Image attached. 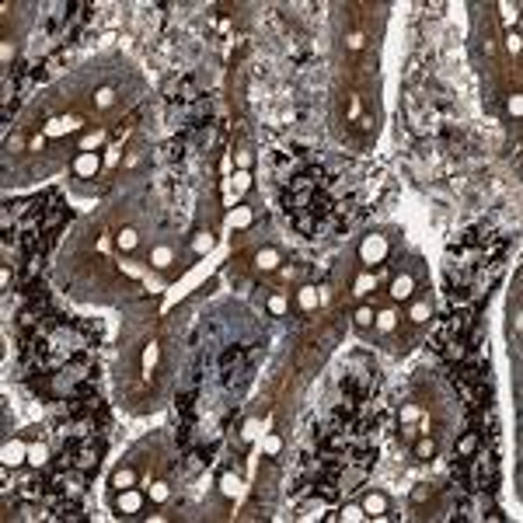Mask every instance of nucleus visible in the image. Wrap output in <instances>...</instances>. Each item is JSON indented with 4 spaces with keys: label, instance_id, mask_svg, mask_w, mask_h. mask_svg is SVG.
<instances>
[{
    "label": "nucleus",
    "instance_id": "nucleus-1",
    "mask_svg": "<svg viewBox=\"0 0 523 523\" xmlns=\"http://www.w3.org/2000/svg\"><path fill=\"white\" fill-rule=\"evenodd\" d=\"M98 461H101V443H94V440H80V443H77V457H74V467L91 471V467H98Z\"/></svg>",
    "mask_w": 523,
    "mask_h": 523
},
{
    "label": "nucleus",
    "instance_id": "nucleus-2",
    "mask_svg": "<svg viewBox=\"0 0 523 523\" xmlns=\"http://www.w3.org/2000/svg\"><path fill=\"white\" fill-rule=\"evenodd\" d=\"M384 255H387V237H384V234H370L366 241H363V248H359V258L366 262V265H377V262H384Z\"/></svg>",
    "mask_w": 523,
    "mask_h": 523
},
{
    "label": "nucleus",
    "instance_id": "nucleus-3",
    "mask_svg": "<svg viewBox=\"0 0 523 523\" xmlns=\"http://www.w3.org/2000/svg\"><path fill=\"white\" fill-rule=\"evenodd\" d=\"M140 506H143V495H140V492H133V488H122V492L115 495V509H119L122 516H133V513H140Z\"/></svg>",
    "mask_w": 523,
    "mask_h": 523
},
{
    "label": "nucleus",
    "instance_id": "nucleus-4",
    "mask_svg": "<svg viewBox=\"0 0 523 523\" xmlns=\"http://www.w3.org/2000/svg\"><path fill=\"white\" fill-rule=\"evenodd\" d=\"M411 290H415V282H411V276H394V282H391V293H394L398 300H408Z\"/></svg>",
    "mask_w": 523,
    "mask_h": 523
},
{
    "label": "nucleus",
    "instance_id": "nucleus-5",
    "mask_svg": "<svg viewBox=\"0 0 523 523\" xmlns=\"http://www.w3.org/2000/svg\"><path fill=\"white\" fill-rule=\"evenodd\" d=\"M74 168H77V174H84V178H91V174L98 171V157L91 154V150H87V154H80V157H77V164H74Z\"/></svg>",
    "mask_w": 523,
    "mask_h": 523
},
{
    "label": "nucleus",
    "instance_id": "nucleus-6",
    "mask_svg": "<svg viewBox=\"0 0 523 523\" xmlns=\"http://www.w3.org/2000/svg\"><path fill=\"white\" fill-rule=\"evenodd\" d=\"M363 509H366L370 516H380V513L387 509V499H384L380 492H370V495H366V503H363Z\"/></svg>",
    "mask_w": 523,
    "mask_h": 523
},
{
    "label": "nucleus",
    "instance_id": "nucleus-7",
    "mask_svg": "<svg viewBox=\"0 0 523 523\" xmlns=\"http://www.w3.org/2000/svg\"><path fill=\"white\" fill-rule=\"evenodd\" d=\"M70 129H77V119H53L46 126V133L49 136H63V133H70Z\"/></svg>",
    "mask_w": 523,
    "mask_h": 523
},
{
    "label": "nucleus",
    "instance_id": "nucleus-8",
    "mask_svg": "<svg viewBox=\"0 0 523 523\" xmlns=\"http://www.w3.org/2000/svg\"><path fill=\"white\" fill-rule=\"evenodd\" d=\"M21 453H25V447H21L18 440L4 447V464H21Z\"/></svg>",
    "mask_w": 523,
    "mask_h": 523
},
{
    "label": "nucleus",
    "instance_id": "nucleus-9",
    "mask_svg": "<svg viewBox=\"0 0 523 523\" xmlns=\"http://www.w3.org/2000/svg\"><path fill=\"white\" fill-rule=\"evenodd\" d=\"M133 482H136V474H133V471H129V467H122V471H115V478H112V485H115L119 492H122V488H129V485H133Z\"/></svg>",
    "mask_w": 523,
    "mask_h": 523
},
{
    "label": "nucleus",
    "instance_id": "nucleus-10",
    "mask_svg": "<svg viewBox=\"0 0 523 523\" xmlns=\"http://www.w3.org/2000/svg\"><path fill=\"white\" fill-rule=\"evenodd\" d=\"M119 248H122V251L136 248V230H122V234H119Z\"/></svg>",
    "mask_w": 523,
    "mask_h": 523
},
{
    "label": "nucleus",
    "instance_id": "nucleus-11",
    "mask_svg": "<svg viewBox=\"0 0 523 523\" xmlns=\"http://www.w3.org/2000/svg\"><path fill=\"white\" fill-rule=\"evenodd\" d=\"M46 457H49V453H46V447H42V443H38V447H32V450H28V461H32V464H35V467H38V464H46Z\"/></svg>",
    "mask_w": 523,
    "mask_h": 523
},
{
    "label": "nucleus",
    "instance_id": "nucleus-12",
    "mask_svg": "<svg viewBox=\"0 0 523 523\" xmlns=\"http://www.w3.org/2000/svg\"><path fill=\"white\" fill-rule=\"evenodd\" d=\"M432 453H436V447H432V440H422V443L415 447V457H419V461H429V457H432Z\"/></svg>",
    "mask_w": 523,
    "mask_h": 523
},
{
    "label": "nucleus",
    "instance_id": "nucleus-13",
    "mask_svg": "<svg viewBox=\"0 0 523 523\" xmlns=\"http://www.w3.org/2000/svg\"><path fill=\"white\" fill-rule=\"evenodd\" d=\"M474 447H478V436L471 432V436H464V440H461V443H457V453H464V457H467V453H471Z\"/></svg>",
    "mask_w": 523,
    "mask_h": 523
},
{
    "label": "nucleus",
    "instance_id": "nucleus-14",
    "mask_svg": "<svg viewBox=\"0 0 523 523\" xmlns=\"http://www.w3.org/2000/svg\"><path fill=\"white\" fill-rule=\"evenodd\" d=\"M276 262H279L276 251H262V255H258V265H262V269H276Z\"/></svg>",
    "mask_w": 523,
    "mask_h": 523
},
{
    "label": "nucleus",
    "instance_id": "nucleus-15",
    "mask_svg": "<svg viewBox=\"0 0 523 523\" xmlns=\"http://www.w3.org/2000/svg\"><path fill=\"white\" fill-rule=\"evenodd\" d=\"M220 488H224V495H234V492H237V478H234V474H224V478H220Z\"/></svg>",
    "mask_w": 523,
    "mask_h": 523
},
{
    "label": "nucleus",
    "instance_id": "nucleus-16",
    "mask_svg": "<svg viewBox=\"0 0 523 523\" xmlns=\"http://www.w3.org/2000/svg\"><path fill=\"white\" fill-rule=\"evenodd\" d=\"M300 303H303V307H314V303H318V293H314V286H303V293H300Z\"/></svg>",
    "mask_w": 523,
    "mask_h": 523
},
{
    "label": "nucleus",
    "instance_id": "nucleus-17",
    "mask_svg": "<svg viewBox=\"0 0 523 523\" xmlns=\"http://www.w3.org/2000/svg\"><path fill=\"white\" fill-rule=\"evenodd\" d=\"M157 363V345H150L147 353H143V366H147V377H150V366Z\"/></svg>",
    "mask_w": 523,
    "mask_h": 523
},
{
    "label": "nucleus",
    "instance_id": "nucleus-18",
    "mask_svg": "<svg viewBox=\"0 0 523 523\" xmlns=\"http://www.w3.org/2000/svg\"><path fill=\"white\" fill-rule=\"evenodd\" d=\"M168 262H171V251H168V248H157V251H154V265H161V269H164Z\"/></svg>",
    "mask_w": 523,
    "mask_h": 523
},
{
    "label": "nucleus",
    "instance_id": "nucleus-19",
    "mask_svg": "<svg viewBox=\"0 0 523 523\" xmlns=\"http://www.w3.org/2000/svg\"><path fill=\"white\" fill-rule=\"evenodd\" d=\"M366 516V509H359V506H345V513H342V520H363Z\"/></svg>",
    "mask_w": 523,
    "mask_h": 523
},
{
    "label": "nucleus",
    "instance_id": "nucleus-20",
    "mask_svg": "<svg viewBox=\"0 0 523 523\" xmlns=\"http://www.w3.org/2000/svg\"><path fill=\"white\" fill-rule=\"evenodd\" d=\"M269 311H272V314H286V300H282V297H272V300H269Z\"/></svg>",
    "mask_w": 523,
    "mask_h": 523
},
{
    "label": "nucleus",
    "instance_id": "nucleus-21",
    "mask_svg": "<svg viewBox=\"0 0 523 523\" xmlns=\"http://www.w3.org/2000/svg\"><path fill=\"white\" fill-rule=\"evenodd\" d=\"M370 290H374V279H370V276H363V279L356 282V293H359V297H366Z\"/></svg>",
    "mask_w": 523,
    "mask_h": 523
},
{
    "label": "nucleus",
    "instance_id": "nucleus-22",
    "mask_svg": "<svg viewBox=\"0 0 523 523\" xmlns=\"http://www.w3.org/2000/svg\"><path fill=\"white\" fill-rule=\"evenodd\" d=\"M377 324H380L384 332H391V328H394V314H391V311H384V314L377 318Z\"/></svg>",
    "mask_w": 523,
    "mask_h": 523
},
{
    "label": "nucleus",
    "instance_id": "nucleus-23",
    "mask_svg": "<svg viewBox=\"0 0 523 523\" xmlns=\"http://www.w3.org/2000/svg\"><path fill=\"white\" fill-rule=\"evenodd\" d=\"M411 321H419V324H422V321H429V307H426V303H419V307L411 311Z\"/></svg>",
    "mask_w": 523,
    "mask_h": 523
},
{
    "label": "nucleus",
    "instance_id": "nucleus-24",
    "mask_svg": "<svg viewBox=\"0 0 523 523\" xmlns=\"http://www.w3.org/2000/svg\"><path fill=\"white\" fill-rule=\"evenodd\" d=\"M209 248H213V237H209V234L195 237V251H209Z\"/></svg>",
    "mask_w": 523,
    "mask_h": 523
},
{
    "label": "nucleus",
    "instance_id": "nucleus-25",
    "mask_svg": "<svg viewBox=\"0 0 523 523\" xmlns=\"http://www.w3.org/2000/svg\"><path fill=\"white\" fill-rule=\"evenodd\" d=\"M248 220H251V213H248V209H237V213H234V224H237V227H244Z\"/></svg>",
    "mask_w": 523,
    "mask_h": 523
},
{
    "label": "nucleus",
    "instance_id": "nucleus-26",
    "mask_svg": "<svg viewBox=\"0 0 523 523\" xmlns=\"http://www.w3.org/2000/svg\"><path fill=\"white\" fill-rule=\"evenodd\" d=\"M370 321H374V314H370L366 307H359V314H356V324H363V328H366Z\"/></svg>",
    "mask_w": 523,
    "mask_h": 523
},
{
    "label": "nucleus",
    "instance_id": "nucleus-27",
    "mask_svg": "<svg viewBox=\"0 0 523 523\" xmlns=\"http://www.w3.org/2000/svg\"><path fill=\"white\" fill-rule=\"evenodd\" d=\"M98 105H112V87H101L98 91Z\"/></svg>",
    "mask_w": 523,
    "mask_h": 523
},
{
    "label": "nucleus",
    "instance_id": "nucleus-28",
    "mask_svg": "<svg viewBox=\"0 0 523 523\" xmlns=\"http://www.w3.org/2000/svg\"><path fill=\"white\" fill-rule=\"evenodd\" d=\"M234 178H237V182H234L237 192H244V188H248V174H244V171H241V174H234Z\"/></svg>",
    "mask_w": 523,
    "mask_h": 523
},
{
    "label": "nucleus",
    "instance_id": "nucleus-29",
    "mask_svg": "<svg viewBox=\"0 0 523 523\" xmlns=\"http://www.w3.org/2000/svg\"><path fill=\"white\" fill-rule=\"evenodd\" d=\"M509 112H513V115H520V112H523V101H520V98H516V94H513V98H509Z\"/></svg>",
    "mask_w": 523,
    "mask_h": 523
},
{
    "label": "nucleus",
    "instance_id": "nucleus-30",
    "mask_svg": "<svg viewBox=\"0 0 523 523\" xmlns=\"http://www.w3.org/2000/svg\"><path fill=\"white\" fill-rule=\"evenodd\" d=\"M150 495H154V499H168V488L164 485H154V488H150Z\"/></svg>",
    "mask_w": 523,
    "mask_h": 523
}]
</instances>
